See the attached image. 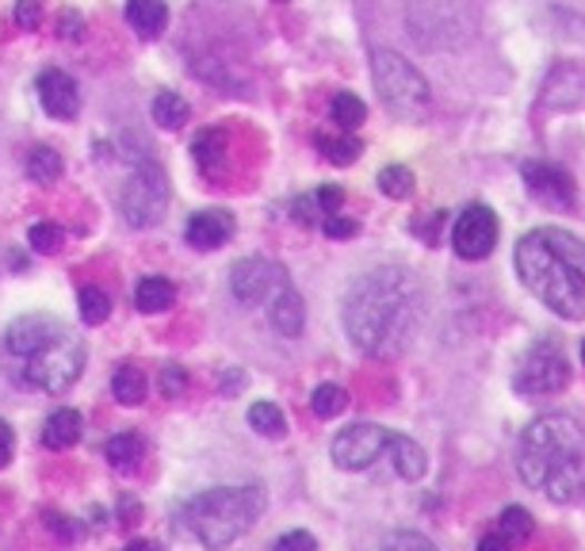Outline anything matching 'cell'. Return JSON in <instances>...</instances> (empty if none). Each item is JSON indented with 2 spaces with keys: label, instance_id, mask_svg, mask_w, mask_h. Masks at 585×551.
Masks as SVG:
<instances>
[{
  "label": "cell",
  "instance_id": "7",
  "mask_svg": "<svg viewBox=\"0 0 585 551\" xmlns=\"http://www.w3.org/2000/svg\"><path fill=\"white\" fill-rule=\"evenodd\" d=\"M169 207V177L165 169L158 166V161H142L131 180L123 184V192H119V211H123L127 227L134 230H150L153 222L165 214Z\"/></svg>",
  "mask_w": 585,
  "mask_h": 551
},
{
  "label": "cell",
  "instance_id": "11",
  "mask_svg": "<svg viewBox=\"0 0 585 551\" xmlns=\"http://www.w3.org/2000/svg\"><path fill=\"white\" fill-rule=\"evenodd\" d=\"M497 234H502V227H497V214L490 211L486 203H471L467 211L455 219L452 246H455V253H460L463 261H482V257L494 253Z\"/></svg>",
  "mask_w": 585,
  "mask_h": 551
},
{
  "label": "cell",
  "instance_id": "3",
  "mask_svg": "<svg viewBox=\"0 0 585 551\" xmlns=\"http://www.w3.org/2000/svg\"><path fill=\"white\" fill-rule=\"evenodd\" d=\"M516 471L547 502L574 505L585 498V429L571 413H544L521 433Z\"/></svg>",
  "mask_w": 585,
  "mask_h": 551
},
{
  "label": "cell",
  "instance_id": "9",
  "mask_svg": "<svg viewBox=\"0 0 585 551\" xmlns=\"http://www.w3.org/2000/svg\"><path fill=\"white\" fill-rule=\"evenodd\" d=\"M391 429L386 425H372V421H356V425L341 429L330 444V455L341 471H367L375 460L386 455V444H391Z\"/></svg>",
  "mask_w": 585,
  "mask_h": 551
},
{
  "label": "cell",
  "instance_id": "21",
  "mask_svg": "<svg viewBox=\"0 0 585 551\" xmlns=\"http://www.w3.org/2000/svg\"><path fill=\"white\" fill-rule=\"evenodd\" d=\"M103 455H108V463L115 471H134L138 463H142V455H145V444H142V437H134V433H115V437H108V444H103Z\"/></svg>",
  "mask_w": 585,
  "mask_h": 551
},
{
  "label": "cell",
  "instance_id": "20",
  "mask_svg": "<svg viewBox=\"0 0 585 551\" xmlns=\"http://www.w3.org/2000/svg\"><path fill=\"white\" fill-rule=\"evenodd\" d=\"M134 303L142 314H161V310L176 303V288H172L165 276H142L134 288Z\"/></svg>",
  "mask_w": 585,
  "mask_h": 551
},
{
  "label": "cell",
  "instance_id": "29",
  "mask_svg": "<svg viewBox=\"0 0 585 551\" xmlns=\"http://www.w3.org/2000/svg\"><path fill=\"white\" fill-rule=\"evenodd\" d=\"M344 407H349V391L337 383H322V387H314V394H310V410H314L317 418H337Z\"/></svg>",
  "mask_w": 585,
  "mask_h": 551
},
{
  "label": "cell",
  "instance_id": "10",
  "mask_svg": "<svg viewBox=\"0 0 585 551\" xmlns=\"http://www.w3.org/2000/svg\"><path fill=\"white\" fill-rule=\"evenodd\" d=\"M288 283H291L288 269L269 261V257H241L234 269H230V291H234V299L245 307L269 303L275 291H283Z\"/></svg>",
  "mask_w": 585,
  "mask_h": 551
},
{
  "label": "cell",
  "instance_id": "31",
  "mask_svg": "<svg viewBox=\"0 0 585 551\" xmlns=\"http://www.w3.org/2000/svg\"><path fill=\"white\" fill-rule=\"evenodd\" d=\"M379 188H383L391 200H410L413 196V172L406 166H386L379 172Z\"/></svg>",
  "mask_w": 585,
  "mask_h": 551
},
{
  "label": "cell",
  "instance_id": "23",
  "mask_svg": "<svg viewBox=\"0 0 585 551\" xmlns=\"http://www.w3.org/2000/svg\"><path fill=\"white\" fill-rule=\"evenodd\" d=\"M150 111H153V123L165 127V131H180L188 123V116H192V108H188V100L180 92H158Z\"/></svg>",
  "mask_w": 585,
  "mask_h": 551
},
{
  "label": "cell",
  "instance_id": "17",
  "mask_svg": "<svg viewBox=\"0 0 585 551\" xmlns=\"http://www.w3.org/2000/svg\"><path fill=\"white\" fill-rule=\"evenodd\" d=\"M81 413L77 410H54L47 421H42V444L50 448V452H65V448H73L77 441H81Z\"/></svg>",
  "mask_w": 585,
  "mask_h": 551
},
{
  "label": "cell",
  "instance_id": "40",
  "mask_svg": "<svg viewBox=\"0 0 585 551\" xmlns=\"http://www.w3.org/2000/svg\"><path fill=\"white\" fill-rule=\"evenodd\" d=\"M58 28H62V39L69 42V39H81V34H84V20H81V12H69V8H65V12L62 16H58Z\"/></svg>",
  "mask_w": 585,
  "mask_h": 551
},
{
  "label": "cell",
  "instance_id": "36",
  "mask_svg": "<svg viewBox=\"0 0 585 551\" xmlns=\"http://www.w3.org/2000/svg\"><path fill=\"white\" fill-rule=\"evenodd\" d=\"M314 203H317V211L330 219V214H341V207H344V192L337 184H317V192H314ZM322 219V222H325Z\"/></svg>",
  "mask_w": 585,
  "mask_h": 551
},
{
  "label": "cell",
  "instance_id": "16",
  "mask_svg": "<svg viewBox=\"0 0 585 551\" xmlns=\"http://www.w3.org/2000/svg\"><path fill=\"white\" fill-rule=\"evenodd\" d=\"M386 455H391V463H394V475L406 479V482H417L421 475H425V468H428L425 448H421L417 441H410V437H402V433L391 437Z\"/></svg>",
  "mask_w": 585,
  "mask_h": 551
},
{
  "label": "cell",
  "instance_id": "41",
  "mask_svg": "<svg viewBox=\"0 0 585 551\" xmlns=\"http://www.w3.org/2000/svg\"><path fill=\"white\" fill-rule=\"evenodd\" d=\"M12 452H16V433H12V425H8V421L0 418V468H8Z\"/></svg>",
  "mask_w": 585,
  "mask_h": 551
},
{
  "label": "cell",
  "instance_id": "45",
  "mask_svg": "<svg viewBox=\"0 0 585 551\" xmlns=\"http://www.w3.org/2000/svg\"><path fill=\"white\" fill-rule=\"evenodd\" d=\"M582 360H585V341H582Z\"/></svg>",
  "mask_w": 585,
  "mask_h": 551
},
{
  "label": "cell",
  "instance_id": "19",
  "mask_svg": "<svg viewBox=\"0 0 585 551\" xmlns=\"http://www.w3.org/2000/svg\"><path fill=\"white\" fill-rule=\"evenodd\" d=\"M195 166H200L203 177H219V169L226 166V131L211 127V131H200L192 142Z\"/></svg>",
  "mask_w": 585,
  "mask_h": 551
},
{
  "label": "cell",
  "instance_id": "26",
  "mask_svg": "<svg viewBox=\"0 0 585 551\" xmlns=\"http://www.w3.org/2000/svg\"><path fill=\"white\" fill-rule=\"evenodd\" d=\"M317 142V150L325 153V158L333 161V166H352V161H360V153H364V146H360V138H352V134H317L314 138Z\"/></svg>",
  "mask_w": 585,
  "mask_h": 551
},
{
  "label": "cell",
  "instance_id": "1",
  "mask_svg": "<svg viewBox=\"0 0 585 551\" xmlns=\"http://www.w3.org/2000/svg\"><path fill=\"white\" fill-rule=\"evenodd\" d=\"M421 283L399 264L364 272L344 299V330L367 357H394L421 325Z\"/></svg>",
  "mask_w": 585,
  "mask_h": 551
},
{
  "label": "cell",
  "instance_id": "43",
  "mask_svg": "<svg viewBox=\"0 0 585 551\" xmlns=\"http://www.w3.org/2000/svg\"><path fill=\"white\" fill-rule=\"evenodd\" d=\"M478 551H513V548L505 544L502 537H494V532H486V537L478 540Z\"/></svg>",
  "mask_w": 585,
  "mask_h": 551
},
{
  "label": "cell",
  "instance_id": "38",
  "mask_svg": "<svg viewBox=\"0 0 585 551\" xmlns=\"http://www.w3.org/2000/svg\"><path fill=\"white\" fill-rule=\"evenodd\" d=\"M291 214H295V219L303 222V227H317V222L325 219V214L317 211V203H314V192H310V196H299V200L291 203Z\"/></svg>",
  "mask_w": 585,
  "mask_h": 551
},
{
  "label": "cell",
  "instance_id": "5",
  "mask_svg": "<svg viewBox=\"0 0 585 551\" xmlns=\"http://www.w3.org/2000/svg\"><path fill=\"white\" fill-rule=\"evenodd\" d=\"M264 513L261 487H211L180 505V532L206 551H222L245 537Z\"/></svg>",
  "mask_w": 585,
  "mask_h": 551
},
{
  "label": "cell",
  "instance_id": "25",
  "mask_svg": "<svg viewBox=\"0 0 585 551\" xmlns=\"http://www.w3.org/2000/svg\"><path fill=\"white\" fill-rule=\"evenodd\" d=\"M28 177L34 184H54L62 177V153L50 150V146H34L28 153Z\"/></svg>",
  "mask_w": 585,
  "mask_h": 551
},
{
  "label": "cell",
  "instance_id": "15",
  "mask_svg": "<svg viewBox=\"0 0 585 551\" xmlns=\"http://www.w3.org/2000/svg\"><path fill=\"white\" fill-rule=\"evenodd\" d=\"M269 322H272V330L280 333V338H299V333H303L306 303H303V295L291 288V283L269 299Z\"/></svg>",
  "mask_w": 585,
  "mask_h": 551
},
{
  "label": "cell",
  "instance_id": "24",
  "mask_svg": "<svg viewBox=\"0 0 585 551\" xmlns=\"http://www.w3.org/2000/svg\"><path fill=\"white\" fill-rule=\"evenodd\" d=\"M490 532H494V537H502L510 548L524 544V540L532 537V513L521 510V505H510V510H502V517H497Z\"/></svg>",
  "mask_w": 585,
  "mask_h": 551
},
{
  "label": "cell",
  "instance_id": "39",
  "mask_svg": "<svg viewBox=\"0 0 585 551\" xmlns=\"http://www.w3.org/2000/svg\"><path fill=\"white\" fill-rule=\"evenodd\" d=\"M322 230L330 238H352V234H356V222H352L349 214H330V219L322 222Z\"/></svg>",
  "mask_w": 585,
  "mask_h": 551
},
{
  "label": "cell",
  "instance_id": "42",
  "mask_svg": "<svg viewBox=\"0 0 585 551\" xmlns=\"http://www.w3.org/2000/svg\"><path fill=\"white\" fill-rule=\"evenodd\" d=\"M34 20H39V0H20V8H16V23L34 28Z\"/></svg>",
  "mask_w": 585,
  "mask_h": 551
},
{
  "label": "cell",
  "instance_id": "35",
  "mask_svg": "<svg viewBox=\"0 0 585 551\" xmlns=\"http://www.w3.org/2000/svg\"><path fill=\"white\" fill-rule=\"evenodd\" d=\"M42 524H47L62 544H77V540H81V524L69 521L65 513H42Z\"/></svg>",
  "mask_w": 585,
  "mask_h": 551
},
{
  "label": "cell",
  "instance_id": "8",
  "mask_svg": "<svg viewBox=\"0 0 585 551\" xmlns=\"http://www.w3.org/2000/svg\"><path fill=\"white\" fill-rule=\"evenodd\" d=\"M571 383V364H566V352L558 349L551 338H539L524 349L521 364L513 372V391L524 399H536V394H555Z\"/></svg>",
  "mask_w": 585,
  "mask_h": 551
},
{
  "label": "cell",
  "instance_id": "27",
  "mask_svg": "<svg viewBox=\"0 0 585 551\" xmlns=\"http://www.w3.org/2000/svg\"><path fill=\"white\" fill-rule=\"evenodd\" d=\"M330 116H333V123L341 127V134H349L367 119V108H364V100L352 97V92H337L330 103Z\"/></svg>",
  "mask_w": 585,
  "mask_h": 551
},
{
  "label": "cell",
  "instance_id": "34",
  "mask_svg": "<svg viewBox=\"0 0 585 551\" xmlns=\"http://www.w3.org/2000/svg\"><path fill=\"white\" fill-rule=\"evenodd\" d=\"M188 383H192V375H188V368H180V364H165L158 375V387L165 399H180V394L188 391Z\"/></svg>",
  "mask_w": 585,
  "mask_h": 551
},
{
  "label": "cell",
  "instance_id": "32",
  "mask_svg": "<svg viewBox=\"0 0 585 551\" xmlns=\"http://www.w3.org/2000/svg\"><path fill=\"white\" fill-rule=\"evenodd\" d=\"M28 241H31V249L34 253H47V257H54L58 249H62V227H54V222H34V227L28 230Z\"/></svg>",
  "mask_w": 585,
  "mask_h": 551
},
{
  "label": "cell",
  "instance_id": "12",
  "mask_svg": "<svg viewBox=\"0 0 585 551\" xmlns=\"http://www.w3.org/2000/svg\"><path fill=\"white\" fill-rule=\"evenodd\" d=\"M521 172H524V188H528V196L544 207L571 211L574 200H578V192H574V177L563 166H555V161H528Z\"/></svg>",
  "mask_w": 585,
  "mask_h": 551
},
{
  "label": "cell",
  "instance_id": "22",
  "mask_svg": "<svg viewBox=\"0 0 585 551\" xmlns=\"http://www.w3.org/2000/svg\"><path fill=\"white\" fill-rule=\"evenodd\" d=\"M111 394H115L119 407H142L145 402V375L134 364H119L111 375Z\"/></svg>",
  "mask_w": 585,
  "mask_h": 551
},
{
  "label": "cell",
  "instance_id": "30",
  "mask_svg": "<svg viewBox=\"0 0 585 551\" xmlns=\"http://www.w3.org/2000/svg\"><path fill=\"white\" fill-rule=\"evenodd\" d=\"M77 307H81V322L84 325H103L111 314V299L103 288H81V299H77Z\"/></svg>",
  "mask_w": 585,
  "mask_h": 551
},
{
  "label": "cell",
  "instance_id": "4",
  "mask_svg": "<svg viewBox=\"0 0 585 551\" xmlns=\"http://www.w3.org/2000/svg\"><path fill=\"white\" fill-rule=\"evenodd\" d=\"M521 283L558 318H585V241L558 227H536L516 241Z\"/></svg>",
  "mask_w": 585,
  "mask_h": 551
},
{
  "label": "cell",
  "instance_id": "44",
  "mask_svg": "<svg viewBox=\"0 0 585 551\" xmlns=\"http://www.w3.org/2000/svg\"><path fill=\"white\" fill-rule=\"evenodd\" d=\"M123 551H161V544H158V540H131Z\"/></svg>",
  "mask_w": 585,
  "mask_h": 551
},
{
  "label": "cell",
  "instance_id": "28",
  "mask_svg": "<svg viewBox=\"0 0 585 551\" xmlns=\"http://www.w3.org/2000/svg\"><path fill=\"white\" fill-rule=\"evenodd\" d=\"M249 425L261 437H272V441L288 433V418H283V410L275 407V402H253V407H249Z\"/></svg>",
  "mask_w": 585,
  "mask_h": 551
},
{
  "label": "cell",
  "instance_id": "13",
  "mask_svg": "<svg viewBox=\"0 0 585 551\" xmlns=\"http://www.w3.org/2000/svg\"><path fill=\"white\" fill-rule=\"evenodd\" d=\"M39 100H42V108H47V116H54V119H77V111H81L77 81L54 66L39 73Z\"/></svg>",
  "mask_w": 585,
  "mask_h": 551
},
{
  "label": "cell",
  "instance_id": "18",
  "mask_svg": "<svg viewBox=\"0 0 585 551\" xmlns=\"http://www.w3.org/2000/svg\"><path fill=\"white\" fill-rule=\"evenodd\" d=\"M127 23H131L142 39H158L169 23L165 0H127Z\"/></svg>",
  "mask_w": 585,
  "mask_h": 551
},
{
  "label": "cell",
  "instance_id": "2",
  "mask_svg": "<svg viewBox=\"0 0 585 551\" xmlns=\"http://www.w3.org/2000/svg\"><path fill=\"white\" fill-rule=\"evenodd\" d=\"M84 341L54 314H23L4 333V364L16 387L65 394L84 372Z\"/></svg>",
  "mask_w": 585,
  "mask_h": 551
},
{
  "label": "cell",
  "instance_id": "33",
  "mask_svg": "<svg viewBox=\"0 0 585 551\" xmlns=\"http://www.w3.org/2000/svg\"><path fill=\"white\" fill-rule=\"evenodd\" d=\"M379 551H436V544L428 537H421V532L402 529V532H391V537L379 544Z\"/></svg>",
  "mask_w": 585,
  "mask_h": 551
},
{
  "label": "cell",
  "instance_id": "6",
  "mask_svg": "<svg viewBox=\"0 0 585 551\" xmlns=\"http://www.w3.org/2000/svg\"><path fill=\"white\" fill-rule=\"evenodd\" d=\"M372 77H375L379 100H383V108L391 111V116L406 119V123L428 116V108H433V89H428V81L421 77V69L410 66L402 54H394V50H375Z\"/></svg>",
  "mask_w": 585,
  "mask_h": 551
},
{
  "label": "cell",
  "instance_id": "37",
  "mask_svg": "<svg viewBox=\"0 0 585 551\" xmlns=\"http://www.w3.org/2000/svg\"><path fill=\"white\" fill-rule=\"evenodd\" d=\"M272 551H317V540L310 537V532L295 529V532H283V537L272 544Z\"/></svg>",
  "mask_w": 585,
  "mask_h": 551
},
{
  "label": "cell",
  "instance_id": "14",
  "mask_svg": "<svg viewBox=\"0 0 585 551\" xmlns=\"http://www.w3.org/2000/svg\"><path fill=\"white\" fill-rule=\"evenodd\" d=\"M234 230H238L234 214L222 211V207H211V211H195L192 219H188L184 238H188V246H195V249H203V253H211V249L226 246V241L234 238Z\"/></svg>",
  "mask_w": 585,
  "mask_h": 551
}]
</instances>
